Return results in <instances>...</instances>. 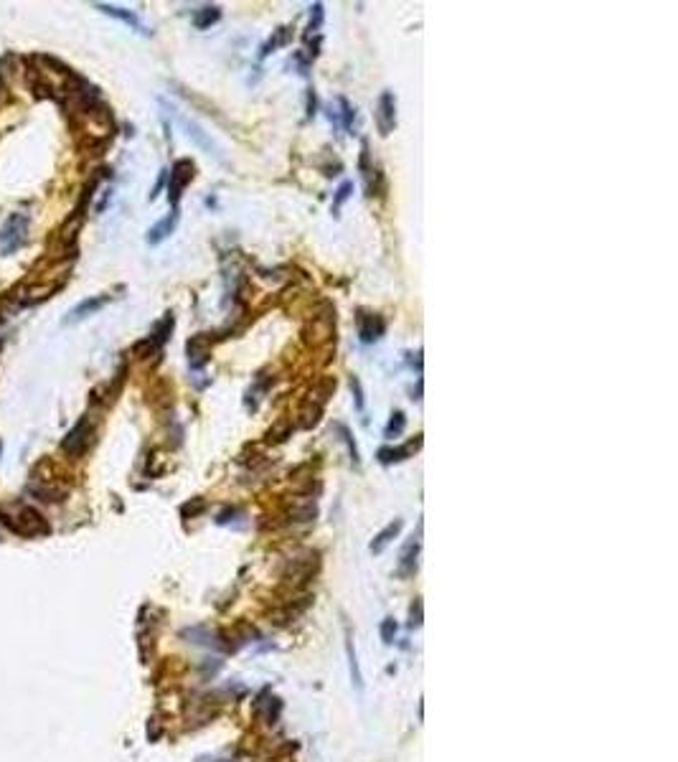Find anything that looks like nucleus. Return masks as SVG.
<instances>
[{
  "instance_id": "obj_1",
  "label": "nucleus",
  "mask_w": 678,
  "mask_h": 762,
  "mask_svg": "<svg viewBox=\"0 0 678 762\" xmlns=\"http://www.w3.org/2000/svg\"><path fill=\"white\" fill-rule=\"evenodd\" d=\"M0 518H3V521H6V524L21 536H46L48 534L46 518L41 516V513L36 511V508H31V506H21L16 513H13V516H8V513H0Z\"/></svg>"
},
{
  "instance_id": "obj_22",
  "label": "nucleus",
  "mask_w": 678,
  "mask_h": 762,
  "mask_svg": "<svg viewBox=\"0 0 678 762\" xmlns=\"http://www.w3.org/2000/svg\"><path fill=\"white\" fill-rule=\"evenodd\" d=\"M336 430H338V435H341V440H343V443H346L348 455H351V463H354V465H359V463H361V460H359V448H356L354 437H351V432H348V427L336 425Z\"/></svg>"
},
{
  "instance_id": "obj_17",
  "label": "nucleus",
  "mask_w": 678,
  "mask_h": 762,
  "mask_svg": "<svg viewBox=\"0 0 678 762\" xmlns=\"http://www.w3.org/2000/svg\"><path fill=\"white\" fill-rule=\"evenodd\" d=\"M417 554H419V539H414L406 544L404 554H401V575H412L417 570Z\"/></svg>"
},
{
  "instance_id": "obj_8",
  "label": "nucleus",
  "mask_w": 678,
  "mask_h": 762,
  "mask_svg": "<svg viewBox=\"0 0 678 762\" xmlns=\"http://www.w3.org/2000/svg\"><path fill=\"white\" fill-rule=\"evenodd\" d=\"M209 361V341L206 336H193L188 341V364L191 369H201Z\"/></svg>"
},
{
  "instance_id": "obj_18",
  "label": "nucleus",
  "mask_w": 678,
  "mask_h": 762,
  "mask_svg": "<svg viewBox=\"0 0 678 762\" xmlns=\"http://www.w3.org/2000/svg\"><path fill=\"white\" fill-rule=\"evenodd\" d=\"M219 18H221L219 6H206L193 16V26H196V29H209V26H214Z\"/></svg>"
},
{
  "instance_id": "obj_12",
  "label": "nucleus",
  "mask_w": 678,
  "mask_h": 762,
  "mask_svg": "<svg viewBox=\"0 0 678 762\" xmlns=\"http://www.w3.org/2000/svg\"><path fill=\"white\" fill-rule=\"evenodd\" d=\"M346 656H348V669H351V681H354L356 691H364V676H361L359 658H356V648H354V638H351V633L346 635Z\"/></svg>"
},
{
  "instance_id": "obj_16",
  "label": "nucleus",
  "mask_w": 678,
  "mask_h": 762,
  "mask_svg": "<svg viewBox=\"0 0 678 762\" xmlns=\"http://www.w3.org/2000/svg\"><path fill=\"white\" fill-rule=\"evenodd\" d=\"M320 414H323V404L313 402V399H307V402L302 404V409H300V425L302 427H315V425H318Z\"/></svg>"
},
{
  "instance_id": "obj_4",
  "label": "nucleus",
  "mask_w": 678,
  "mask_h": 762,
  "mask_svg": "<svg viewBox=\"0 0 678 762\" xmlns=\"http://www.w3.org/2000/svg\"><path fill=\"white\" fill-rule=\"evenodd\" d=\"M191 178H193V163L188 160V158H183V160H178V163L173 165V170H170L168 196H170V204H173V209L178 206L180 193H183V188L191 183Z\"/></svg>"
},
{
  "instance_id": "obj_2",
  "label": "nucleus",
  "mask_w": 678,
  "mask_h": 762,
  "mask_svg": "<svg viewBox=\"0 0 678 762\" xmlns=\"http://www.w3.org/2000/svg\"><path fill=\"white\" fill-rule=\"evenodd\" d=\"M26 234H29V216L26 214H11L6 224L0 227V254H13L16 249L26 244Z\"/></svg>"
},
{
  "instance_id": "obj_25",
  "label": "nucleus",
  "mask_w": 678,
  "mask_h": 762,
  "mask_svg": "<svg viewBox=\"0 0 678 762\" xmlns=\"http://www.w3.org/2000/svg\"><path fill=\"white\" fill-rule=\"evenodd\" d=\"M351 391H354V399H356V409H359L361 414L366 412V402H364V389H361V381L359 376H351Z\"/></svg>"
},
{
  "instance_id": "obj_23",
  "label": "nucleus",
  "mask_w": 678,
  "mask_h": 762,
  "mask_svg": "<svg viewBox=\"0 0 678 762\" xmlns=\"http://www.w3.org/2000/svg\"><path fill=\"white\" fill-rule=\"evenodd\" d=\"M338 105H341V110H343V128H346V130H354V117H356V110H354V107H351V105H348V99H346V97H341V99H338Z\"/></svg>"
},
{
  "instance_id": "obj_30",
  "label": "nucleus",
  "mask_w": 678,
  "mask_h": 762,
  "mask_svg": "<svg viewBox=\"0 0 678 762\" xmlns=\"http://www.w3.org/2000/svg\"><path fill=\"white\" fill-rule=\"evenodd\" d=\"M198 762H229V760H198Z\"/></svg>"
},
{
  "instance_id": "obj_7",
  "label": "nucleus",
  "mask_w": 678,
  "mask_h": 762,
  "mask_svg": "<svg viewBox=\"0 0 678 762\" xmlns=\"http://www.w3.org/2000/svg\"><path fill=\"white\" fill-rule=\"evenodd\" d=\"M384 328H386V323H384L381 315L364 313V310L359 313V336L364 344H374V341H379Z\"/></svg>"
},
{
  "instance_id": "obj_20",
  "label": "nucleus",
  "mask_w": 678,
  "mask_h": 762,
  "mask_svg": "<svg viewBox=\"0 0 678 762\" xmlns=\"http://www.w3.org/2000/svg\"><path fill=\"white\" fill-rule=\"evenodd\" d=\"M417 445L412 443V445H406V448H384V450H379V460H381V463H399V460L409 458L412 448H417Z\"/></svg>"
},
{
  "instance_id": "obj_11",
  "label": "nucleus",
  "mask_w": 678,
  "mask_h": 762,
  "mask_svg": "<svg viewBox=\"0 0 678 762\" xmlns=\"http://www.w3.org/2000/svg\"><path fill=\"white\" fill-rule=\"evenodd\" d=\"M401 526H404V521H401V518H396V521H391V524H389L381 534H376V539L371 541V554H381L384 549H386L389 544H391V541L399 536Z\"/></svg>"
},
{
  "instance_id": "obj_9",
  "label": "nucleus",
  "mask_w": 678,
  "mask_h": 762,
  "mask_svg": "<svg viewBox=\"0 0 678 762\" xmlns=\"http://www.w3.org/2000/svg\"><path fill=\"white\" fill-rule=\"evenodd\" d=\"M175 224H178V209H173L168 216H165V219H163V222H158L155 227L148 232V242H150V244H160V242L168 237V234H173Z\"/></svg>"
},
{
  "instance_id": "obj_10",
  "label": "nucleus",
  "mask_w": 678,
  "mask_h": 762,
  "mask_svg": "<svg viewBox=\"0 0 678 762\" xmlns=\"http://www.w3.org/2000/svg\"><path fill=\"white\" fill-rule=\"evenodd\" d=\"M94 8H97V11H102L105 16H112V18H117V21H122V24H128V26H133V29L143 31V24L138 21V16H135L133 11H128V8H117V6H110V3H97Z\"/></svg>"
},
{
  "instance_id": "obj_6",
  "label": "nucleus",
  "mask_w": 678,
  "mask_h": 762,
  "mask_svg": "<svg viewBox=\"0 0 678 762\" xmlns=\"http://www.w3.org/2000/svg\"><path fill=\"white\" fill-rule=\"evenodd\" d=\"M112 297L110 295H94V297H87V300H81L79 305H74V308L66 313L64 318V326H74V323H79V320L89 318V315H94L97 310H102L107 303H110Z\"/></svg>"
},
{
  "instance_id": "obj_21",
  "label": "nucleus",
  "mask_w": 678,
  "mask_h": 762,
  "mask_svg": "<svg viewBox=\"0 0 678 762\" xmlns=\"http://www.w3.org/2000/svg\"><path fill=\"white\" fill-rule=\"evenodd\" d=\"M404 427H406V417H404V412H399V409H396V412L391 414V419H389L386 432H384V435H386L389 440H391V437H399L401 432H404Z\"/></svg>"
},
{
  "instance_id": "obj_29",
  "label": "nucleus",
  "mask_w": 678,
  "mask_h": 762,
  "mask_svg": "<svg viewBox=\"0 0 678 762\" xmlns=\"http://www.w3.org/2000/svg\"><path fill=\"white\" fill-rule=\"evenodd\" d=\"M315 115V94L310 92V97H307V117H313Z\"/></svg>"
},
{
  "instance_id": "obj_3",
  "label": "nucleus",
  "mask_w": 678,
  "mask_h": 762,
  "mask_svg": "<svg viewBox=\"0 0 678 762\" xmlns=\"http://www.w3.org/2000/svg\"><path fill=\"white\" fill-rule=\"evenodd\" d=\"M92 432L94 430H92L89 417H81L79 422L69 430V435L64 437V443H61L64 453L69 455V458H79V455H84V450L89 448V440H92Z\"/></svg>"
},
{
  "instance_id": "obj_27",
  "label": "nucleus",
  "mask_w": 678,
  "mask_h": 762,
  "mask_svg": "<svg viewBox=\"0 0 678 762\" xmlns=\"http://www.w3.org/2000/svg\"><path fill=\"white\" fill-rule=\"evenodd\" d=\"M394 630H396L394 620H391V617H386V620L381 623V638H384V643H391V640H394Z\"/></svg>"
},
{
  "instance_id": "obj_26",
  "label": "nucleus",
  "mask_w": 678,
  "mask_h": 762,
  "mask_svg": "<svg viewBox=\"0 0 678 762\" xmlns=\"http://www.w3.org/2000/svg\"><path fill=\"white\" fill-rule=\"evenodd\" d=\"M351 191H354V183H348V180H346V183H343V186L338 188V193H336V201H333V211L341 209V204L346 201L348 196H351Z\"/></svg>"
},
{
  "instance_id": "obj_13",
  "label": "nucleus",
  "mask_w": 678,
  "mask_h": 762,
  "mask_svg": "<svg viewBox=\"0 0 678 762\" xmlns=\"http://www.w3.org/2000/svg\"><path fill=\"white\" fill-rule=\"evenodd\" d=\"M183 125H186V130H188V138H191L198 148H203V150L209 153V155H216V158H219V150H216V145L211 143V138H209L206 133H203V130L198 128L196 123H191V120H183Z\"/></svg>"
},
{
  "instance_id": "obj_19",
  "label": "nucleus",
  "mask_w": 678,
  "mask_h": 762,
  "mask_svg": "<svg viewBox=\"0 0 678 762\" xmlns=\"http://www.w3.org/2000/svg\"><path fill=\"white\" fill-rule=\"evenodd\" d=\"M290 34H292V31L287 29V26H284V29H277V31H274L272 38H269V41H267L264 46H262V58L269 56L272 51H277L279 46H284V43L290 41Z\"/></svg>"
},
{
  "instance_id": "obj_14",
  "label": "nucleus",
  "mask_w": 678,
  "mask_h": 762,
  "mask_svg": "<svg viewBox=\"0 0 678 762\" xmlns=\"http://www.w3.org/2000/svg\"><path fill=\"white\" fill-rule=\"evenodd\" d=\"M318 516V506H315V500H297V503H292L290 506V518L292 521H313V518Z\"/></svg>"
},
{
  "instance_id": "obj_15",
  "label": "nucleus",
  "mask_w": 678,
  "mask_h": 762,
  "mask_svg": "<svg viewBox=\"0 0 678 762\" xmlns=\"http://www.w3.org/2000/svg\"><path fill=\"white\" fill-rule=\"evenodd\" d=\"M170 331H173V315H165V318L160 320L155 326V331H153V336L148 338V344L153 346V349H160L165 341H168Z\"/></svg>"
},
{
  "instance_id": "obj_24",
  "label": "nucleus",
  "mask_w": 678,
  "mask_h": 762,
  "mask_svg": "<svg viewBox=\"0 0 678 762\" xmlns=\"http://www.w3.org/2000/svg\"><path fill=\"white\" fill-rule=\"evenodd\" d=\"M320 26H323V6L315 3L313 13H310V26H307V34H318Z\"/></svg>"
},
{
  "instance_id": "obj_5",
  "label": "nucleus",
  "mask_w": 678,
  "mask_h": 762,
  "mask_svg": "<svg viewBox=\"0 0 678 762\" xmlns=\"http://www.w3.org/2000/svg\"><path fill=\"white\" fill-rule=\"evenodd\" d=\"M376 123H379V133L389 135L394 130L396 125V99L391 92H381L376 102Z\"/></svg>"
},
{
  "instance_id": "obj_28",
  "label": "nucleus",
  "mask_w": 678,
  "mask_h": 762,
  "mask_svg": "<svg viewBox=\"0 0 678 762\" xmlns=\"http://www.w3.org/2000/svg\"><path fill=\"white\" fill-rule=\"evenodd\" d=\"M419 623H422V599H417V602L412 605V620H409V625H412V628H414V625H419Z\"/></svg>"
}]
</instances>
